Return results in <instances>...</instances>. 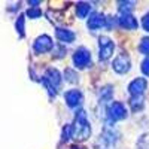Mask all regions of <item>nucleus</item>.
I'll return each instance as SVG.
<instances>
[{
  "label": "nucleus",
  "mask_w": 149,
  "mask_h": 149,
  "mask_svg": "<svg viewBox=\"0 0 149 149\" xmlns=\"http://www.w3.org/2000/svg\"><path fill=\"white\" fill-rule=\"evenodd\" d=\"M131 67V60L128 57V54L125 52H121L115 60H113V63H112V69H113L116 73L119 74H124V73H127Z\"/></svg>",
  "instance_id": "obj_4"
},
{
  "label": "nucleus",
  "mask_w": 149,
  "mask_h": 149,
  "mask_svg": "<svg viewBox=\"0 0 149 149\" xmlns=\"http://www.w3.org/2000/svg\"><path fill=\"white\" fill-rule=\"evenodd\" d=\"M64 98H66V103L69 107L74 109V107H78L82 104L84 102V94L79 91V90H70L64 94Z\"/></svg>",
  "instance_id": "obj_8"
},
{
  "label": "nucleus",
  "mask_w": 149,
  "mask_h": 149,
  "mask_svg": "<svg viewBox=\"0 0 149 149\" xmlns=\"http://www.w3.org/2000/svg\"><path fill=\"white\" fill-rule=\"evenodd\" d=\"M52 49V39L49 36L43 34L40 37H37L36 42H34V51L39 52V54H43V52H48Z\"/></svg>",
  "instance_id": "obj_9"
},
{
  "label": "nucleus",
  "mask_w": 149,
  "mask_h": 149,
  "mask_svg": "<svg viewBox=\"0 0 149 149\" xmlns=\"http://www.w3.org/2000/svg\"><path fill=\"white\" fill-rule=\"evenodd\" d=\"M90 10H91L90 3L81 2V3H78V6H76V15H78L79 18H86V15L90 14Z\"/></svg>",
  "instance_id": "obj_13"
},
{
  "label": "nucleus",
  "mask_w": 149,
  "mask_h": 149,
  "mask_svg": "<svg viewBox=\"0 0 149 149\" xmlns=\"http://www.w3.org/2000/svg\"><path fill=\"white\" fill-rule=\"evenodd\" d=\"M88 29L90 30H98L106 26V18L103 14H100V12H94V14H91V17L88 18Z\"/></svg>",
  "instance_id": "obj_10"
},
{
  "label": "nucleus",
  "mask_w": 149,
  "mask_h": 149,
  "mask_svg": "<svg viewBox=\"0 0 149 149\" xmlns=\"http://www.w3.org/2000/svg\"><path fill=\"white\" fill-rule=\"evenodd\" d=\"M115 22H116V18H113V17H107V18H106V27L113 29V27H115Z\"/></svg>",
  "instance_id": "obj_19"
},
{
  "label": "nucleus",
  "mask_w": 149,
  "mask_h": 149,
  "mask_svg": "<svg viewBox=\"0 0 149 149\" xmlns=\"http://www.w3.org/2000/svg\"><path fill=\"white\" fill-rule=\"evenodd\" d=\"M142 72L146 74V76H149V57L146 60H143V63H142Z\"/></svg>",
  "instance_id": "obj_17"
},
{
  "label": "nucleus",
  "mask_w": 149,
  "mask_h": 149,
  "mask_svg": "<svg viewBox=\"0 0 149 149\" xmlns=\"http://www.w3.org/2000/svg\"><path fill=\"white\" fill-rule=\"evenodd\" d=\"M146 88H148V81L145 78H137L131 81V84L128 85V91L131 97H143V93Z\"/></svg>",
  "instance_id": "obj_6"
},
{
  "label": "nucleus",
  "mask_w": 149,
  "mask_h": 149,
  "mask_svg": "<svg viewBox=\"0 0 149 149\" xmlns=\"http://www.w3.org/2000/svg\"><path fill=\"white\" fill-rule=\"evenodd\" d=\"M73 64L78 69H85L91 64V54L86 48L81 46L73 54Z\"/></svg>",
  "instance_id": "obj_2"
},
{
  "label": "nucleus",
  "mask_w": 149,
  "mask_h": 149,
  "mask_svg": "<svg viewBox=\"0 0 149 149\" xmlns=\"http://www.w3.org/2000/svg\"><path fill=\"white\" fill-rule=\"evenodd\" d=\"M142 26H143V29H145L146 31H149V12L142 18Z\"/></svg>",
  "instance_id": "obj_18"
},
{
  "label": "nucleus",
  "mask_w": 149,
  "mask_h": 149,
  "mask_svg": "<svg viewBox=\"0 0 149 149\" xmlns=\"http://www.w3.org/2000/svg\"><path fill=\"white\" fill-rule=\"evenodd\" d=\"M45 82H46L48 88H49V93H51L52 95H55V90L54 88L60 86V84H61V74H60V72L55 70V69H49L46 72V74H45Z\"/></svg>",
  "instance_id": "obj_5"
},
{
  "label": "nucleus",
  "mask_w": 149,
  "mask_h": 149,
  "mask_svg": "<svg viewBox=\"0 0 149 149\" xmlns=\"http://www.w3.org/2000/svg\"><path fill=\"white\" fill-rule=\"evenodd\" d=\"M109 116L113 121H121L127 118V109L121 102H113L109 107Z\"/></svg>",
  "instance_id": "obj_7"
},
{
  "label": "nucleus",
  "mask_w": 149,
  "mask_h": 149,
  "mask_svg": "<svg viewBox=\"0 0 149 149\" xmlns=\"http://www.w3.org/2000/svg\"><path fill=\"white\" fill-rule=\"evenodd\" d=\"M55 34H57V37H58L61 42L70 43V42L74 40V33L72 30H67V29H57Z\"/></svg>",
  "instance_id": "obj_12"
},
{
  "label": "nucleus",
  "mask_w": 149,
  "mask_h": 149,
  "mask_svg": "<svg viewBox=\"0 0 149 149\" xmlns=\"http://www.w3.org/2000/svg\"><path fill=\"white\" fill-rule=\"evenodd\" d=\"M73 137L78 139V140H85L90 137L91 134V127H90V122L86 119V113L85 110H78L74 113V122H73Z\"/></svg>",
  "instance_id": "obj_1"
},
{
  "label": "nucleus",
  "mask_w": 149,
  "mask_h": 149,
  "mask_svg": "<svg viewBox=\"0 0 149 149\" xmlns=\"http://www.w3.org/2000/svg\"><path fill=\"white\" fill-rule=\"evenodd\" d=\"M17 27H18V31L22 34V27H24V17H19L18 22H17Z\"/></svg>",
  "instance_id": "obj_20"
},
{
  "label": "nucleus",
  "mask_w": 149,
  "mask_h": 149,
  "mask_svg": "<svg viewBox=\"0 0 149 149\" xmlns=\"http://www.w3.org/2000/svg\"><path fill=\"white\" fill-rule=\"evenodd\" d=\"M133 8H134L133 2H122V3H119V12L121 14H131Z\"/></svg>",
  "instance_id": "obj_14"
},
{
  "label": "nucleus",
  "mask_w": 149,
  "mask_h": 149,
  "mask_svg": "<svg viewBox=\"0 0 149 149\" xmlns=\"http://www.w3.org/2000/svg\"><path fill=\"white\" fill-rule=\"evenodd\" d=\"M66 76H67V81L69 82H78V74L73 73L72 69H67L66 70Z\"/></svg>",
  "instance_id": "obj_16"
},
{
  "label": "nucleus",
  "mask_w": 149,
  "mask_h": 149,
  "mask_svg": "<svg viewBox=\"0 0 149 149\" xmlns=\"http://www.w3.org/2000/svg\"><path fill=\"white\" fill-rule=\"evenodd\" d=\"M139 49L140 52L145 54V55H149V37H143L140 45H139Z\"/></svg>",
  "instance_id": "obj_15"
},
{
  "label": "nucleus",
  "mask_w": 149,
  "mask_h": 149,
  "mask_svg": "<svg viewBox=\"0 0 149 149\" xmlns=\"http://www.w3.org/2000/svg\"><path fill=\"white\" fill-rule=\"evenodd\" d=\"M98 48H100V51H98V58H100L102 61L110 58L112 52H113L115 49V43L112 42L109 37L106 36H100L98 37Z\"/></svg>",
  "instance_id": "obj_3"
},
{
  "label": "nucleus",
  "mask_w": 149,
  "mask_h": 149,
  "mask_svg": "<svg viewBox=\"0 0 149 149\" xmlns=\"http://www.w3.org/2000/svg\"><path fill=\"white\" fill-rule=\"evenodd\" d=\"M39 15H40V10H39V9H31V10H29V17L36 18V17H39Z\"/></svg>",
  "instance_id": "obj_21"
},
{
  "label": "nucleus",
  "mask_w": 149,
  "mask_h": 149,
  "mask_svg": "<svg viewBox=\"0 0 149 149\" xmlns=\"http://www.w3.org/2000/svg\"><path fill=\"white\" fill-rule=\"evenodd\" d=\"M119 26L127 29V30H136L137 29V21L131 14H121V17L118 18Z\"/></svg>",
  "instance_id": "obj_11"
}]
</instances>
